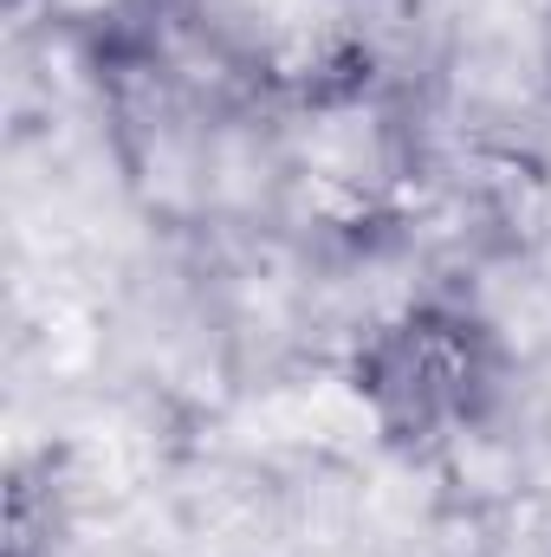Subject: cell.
<instances>
[{"label": "cell", "instance_id": "cell-5", "mask_svg": "<svg viewBox=\"0 0 551 557\" xmlns=\"http://www.w3.org/2000/svg\"><path fill=\"white\" fill-rule=\"evenodd\" d=\"M546 557H551V532H546Z\"/></svg>", "mask_w": 551, "mask_h": 557}, {"label": "cell", "instance_id": "cell-3", "mask_svg": "<svg viewBox=\"0 0 551 557\" xmlns=\"http://www.w3.org/2000/svg\"><path fill=\"white\" fill-rule=\"evenodd\" d=\"M539 98L551 104V0H546V26H539Z\"/></svg>", "mask_w": 551, "mask_h": 557}, {"label": "cell", "instance_id": "cell-1", "mask_svg": "<svg viewBox=\"0 0 551 557\" xmlns=\"http://www.w3.org/2000/svg\"><path fill=\"white\" fill-rule=\"evenodd\" d=\"M338 370L377 447L396 460H454L467 441H487L519 383L513 350L467 285H415L390 298L344 337Z\"/></svg>", "mask_w": 551, "mask_h": 557}, {"label": "cell", "instance_id": "cell-2", "mask_svg": "<svg viewBox=\"0 0 551 557\" xmlns=\"http://www.w3.org/2000/svg\"><path fill=\"white\" fill-rule=\"evenodd\" d=\"M85 480L72 447L52 434L39 447H20L7 467V532L0 557H72L85 525Z\"/></svg>", "mask_w": 551, "mask_h": 557}, {"label": "cell", "instance_id": "cell-4", "mask_svg": "<svg viewBox=\"0 0 551 557\" xmlns=\"http://www.w3.org/2000/svg\"><path fill=\"white\" fill-rule=\"evenodd\" d=\"M7 7H13V13H26V0H7Z\"/></svg>", "mask_w": 551, "mask_h": 557}]
</instances>
